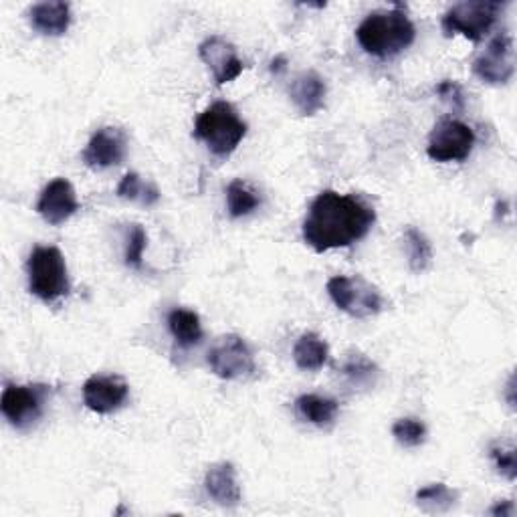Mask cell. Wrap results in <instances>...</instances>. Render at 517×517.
I'll use <instances>...</instances> for the list:
<instances>
[{"mask_svg": "<svg viewBox=\"0 0 517 517\" xmlns=\"http://www.w3.org/2000/svg\"><path fill=\"white\" fill-rule=\"evenodd\" d=\"M374 223L376 213L362 198L324 190L309 206L303 221V241L316 253L344 249L364 239Z\"/></svg>", "mask_w": 517, "mask_h": 517, "instance_id": "cell-1", "label": "cell"}, {"mask_svg": "<svg viewBox=\"0 0 517 517\" xmlns=\"http://www.w3.org/2000/svg\"><path fill=\"white\" fill-rule=\"evenodd\" d=\"M417 29L402 7L370 13L356 29L360 47L378 59H392L415 43Z\"/></svg>", "mask_w": 517, "mask_h": 517, "instance_id": "cell-2", "label": "cell"}, {"mask_svg": "<svg viewBox=\"0 0 517 517\" xmlns=\"http://www.w3.org/2000/svg\"><path fill=\"white\" fill-rule=\"evenodd\" d=\"M247 136V124L229 101H215L194 124V138L204 142L215 156L227 158Z\"/></svg>", "mask_w": 517, "mask_h": 517, "instance_id": "cell-3", "label": "cell"}, {"mask_svg": "<svg viewBox=\"0 0 517 517\" xmlns=\"http://www.w3.org/2000/svg\"><path fill=\"white\" fill-rule=\"evenodd\" d=\"M29 291L45 303H55L71 289L63 253L57 247H35L27 261Z\"/></svg>", "mask_w": 517, "mask_h": 517, "instance_id": "cell-4", "label": "cell"}, {"mask_svg": "<svg viewBox=\"0 0 517 517\" xmlns=\"http://www.w3.org/2000/svg\"><path fill=\"white\" fill-rule=\"evenodd\" d=\"M503 9L505 3H497V0H467V3H457L443 15V33L447 37L463 35L465 39L479 43L483 37L489 35Z\"/></svg>", "mask_w": 517, "mask_h": 517, "instance_id": "cell-5", "label": "cell"}, {"mask_svg": "<svg viewBox=\"0 0 517 517\" xmlns=\"http://www.w3.org/2000/svg\"><path fill=\"white\" fill-rule=\"evenodd\" d=\"M49 394L51 390L45 384H7L0 410L15 429H29L43 417Z\"/></svg>", "mask_w": 517, "mask_h": 517, "instance_id": "cell-6", "label": "cell"}, {"mask_svg": "<svg viewBox=\"0 0 517 517\" xmlns=\"http://www.w3.org/2000/svg\"><path fill=\"white\" fill-rule=\"evenodd\" d=\"M328 293L338 309L352 318H370L382 312V295L362 277L336 275L328 281Z\"/></svg>", "mask_w": 517, "mask_h": 517, "instance_id": "cell-7", "label": "cell"}, {"mask_svg": "<svg viewBox=\"0 0 517 517\" xmlns=\"http://www.w3.org/2000/svg\"><path fill=\"white\" fill-rule=\"evenodd\" d=\"M211 370L223 380H243L257 370L251 346L237 334L221 338L206 356Z\"/></svg>", "mask_w": 517, "mask_h": 517, "instance_id": "cell-8", "label": "cell"}, {"mask_svg": "<svg viewBox=\"0 0 517 517\" xmlns=\"http://www.w3.org/2000/svg\"><path fill=\"white\" fill-rule=\"evenodd\" d=\"M473 146V130L459 120L445 118L433 128L427 154L435 162H465L471 156Z\"/></svg>", "mask_w": 517, "mask_h": 517, "instance_id": "cell-9", "label": "cell"}, {"mask_svg": "<svg viewBox=\"0 0 517 517\" xmlns=\"http://www.w3.org/2000/svg\"><path fill=\"white\" fill-rule=\"evenodd\" d=\"M473 73L487 85L509 83L515 73V49L511 35L499 33L493 37L487 49L473 61Z\"/></svg>", "mask_w": 517, "mask_h": 517, "instance_id": "cell-10", "label": "cell"}, {"mask_svg": "<svg viewBox=\"0 0 517 517\" xmlns=\"http://www.w3.org/2000/svg\"><path fill=\"white\" fill-rule=\"evenodd\" d=\"M128 150V136L124 130L106 126L99 128L83 150V162L93 170H103L122 164Z\"/></svg>", "mask_w": 517, "mask_h": 517, "instance_id": "cell-11", "label": "cell"}, {"mask_svg": "<svg viewBox=\"0 0 517 517\" xmlns=\"http://www.w3.org/2000/svg\"><path fill=\"white\" fill-rule=\"evenodd\" d=\"M198 55H200L202 63L211 69L217 85L235 81L245 69L243 61L237 55L235 45L219 35L204 39L198 45Z\"/></svg>", "mask_w": 517, "mask_h": 517, "instance_id": "cell-12", "label": "cell"}, {"mask_svg": "<svg viewBox=\"0 0 517 517\" xmlns=\"http://www.w3.org/2000/svg\"><path fill=\"white\" fill-rule=\"evenodd\" d=\"M130 394V386L122 376H91L83 384V402L97 415H110L118 410Z\"/></svg>", "mask_w": 517, "mask_h": 517, "instance_id": "cell-13", "label": "cell"}, {"mask_svg": "<svg viewBox=\"0 0 517 517\" xmlns=\"http://www.w3.org/2000/svg\"><path fill=\"white\" fill-rule=\"evenodd\" d=\"M79 211V202L75 196V188L65 178H55L49 182L37 202V213L45 223L59 227L67 223Z\"/></svg>", "mask_w": 517, "mask_h": 517, "instance_id": "cell-14", "label": "cell"}, {"mask_svg": "<svg viewBox=\"0 0 517 517\" xmlns=\"http://www.w3.org/2000/svg\"><path fill=\"white\" fill-rule=\"evenodd\" d=\"M326 81L316 71H305L291 83L289 95L301 116H316L326 103Z\"/></svg>", "mask_w": 517, "mask_h": 517, "instance_id": "cell-15", "label": "cell"}, {"mask_svg": "<svg viewBox=\"0 0 517 517\" xmlns=\"http://www.w3.org/2000/svg\"><path fill=\"white\" fill-rule=\"evenodd\" d=\"M204 489L209 497L223 505V507H235L241 503V487L237 481V471L231 463H215L209 467L204 475Z\"/></svg>", "mask_w": 517, "mask_h": 517, "instance_id": "cell-16", "label": "cell"}, {"mask_svg": "<svg viewBox=\"0 0 517 517\" xmlns=\"http://www.w3.org/2000/svg\"><path fill=\"white\" fill-rule=\"evenodd\" d=\"M31 25L41 35L49 37H61L67 33L71 25V7L69 3H39L31 9Z\"/></svg>", "mask_w": 517, "mask_h": 517, "instance_id": "cell-17", "label": "cell"}, {"mask_svg": "<svg viewBox=\"0 0 517 517\" xmlns=\"http://www.w3.org/2000/svg\"><path fill=\"white\" fill-rule=\"evenodd\" d=\"M295 408L301 419L318 427L332 425L340 412V404L334 398L320 396V394H301L295 400Z\"/></svg>", "mask_w": 517, "mask_h": 517, "instance_id": "cell-18", "label": "cell"}, {"mask_svg": "<svg viewBox=\"0 0 517 517\" xmlns=\"http://www.w3.org/2000/svg\"><path fill=\"white\" fill-rule=\"evenodd\" d=\"M328 356H330L328 344L318 334H312V332L303 334L293 348V360L297 368L307 372H316L324 368V364L328 362Z\"/></svg>", "mask_w": 517, "mask_h": 517, "instance_id": "cell-19", "label": "cell"}, {"mask_svg": "<svg viewBox=\"0 0 517 517\" xmlns=\"http://www.w3.org/2000/svg\"><path fill=\"white\" fill-rule=\"evenodd\" d=\"M168 330L178 346L192 348L202 340V324L192 309L176 307L168 314Z\"/></svg>", "mask_w": 517, "mask_h": 517, "instance_id": "cell-20", "label": "cell"}, {"mask_svg": "<svg viewBox=\"0 0 517 517\" xmlns=\"http://www.w3.org/2000/svg\"><path fill=\"white\" fill-rule=\"evenodd\" d=\"M261 204L259 194L247 186L243 180H235L229 184L227 188V206H229V215L233 219H241L251 215L257 206Z\"/></svg>", "mask_w": 517, "mask_h": 517, "instance_id": "cell-21", "label": "cell"}, {"mask_svg": "<svg viewBox=\"0 0 517 517\" xmlns=\"http://www.w3.org/2000/svg\"><path fill=\"white\" fill-rule=\"evenodd\" d=\"M118 196L144 206H154L160 200V190L152 182H144L136 172H130L118 184Z\"/></svg>", "mask_w": 517, "mask_h": 517, "instance_id": "cell-22", "label": "cell"}, {"mask_svg": "<svg viewBox=\"0 0 517 517\" xmlns=\"http://www.w3.org/2000/svg\"><path fill=\"white\" fill-rule=\"evenodd\" d=\"M408 247V265L415 273H423L433 261V247L429 239L415 227H408L404 233Z\"/></svg>", "mask_w": 517, "mask_h": 517, "instance_id": "cell-23", "label": "cell"}, {"mask_svg": "<svg viewBox=\"0 0 517 517\" xmlns=\"http://www.w3.org/2000/svg\"><path fill=\"white\" fill-rule=\"evenodd\" d=\"M344 378L356 386V388H370L376 384L378 378V368L372 360H368L364 354H354L350 356L344 366H342Z\"/></svg>", "mask_w": 517, "mask_h": 517, "instance_id": "cell-24", "label": "cell"}, {"mask_svg": "<svg viewBox=\"0 0 517 517\" xmlns=\"http://www.w3.org/2000/svg\"><path fill=\"white\" fill-rule=\"evenodd\" d=\"M457 497H459V493L449 489L445 483H433V485H427L417 491V503L425 511H431V513H441V511L451 509L455 505Z\"/></svg>", "mask_w": 517, "mask_h": 517, "instance_id": "cell-25", "label": "cell"}, {"mask_svg": "<svg viewBox=\"0 0 517 517\" xmlns=\"http://www.w3.org/2000/svg\"><path fill=\"white\" fill-rule=\"evenodd\" d=\"M392 435L402 447H421L427 441V427L417 419H398L392 425Z\"/></svg>", "mask_w": 517, "mask_h": 517, "instance_id": "cell-26", "label": "cell"}, {"mask_svg": "<svg viewBox=\"0 0 517 517\" xmlns=\"http://www.w3.org/2000/svg\"><path fill=\"white\" fill-rule=\"evenodd\" d=\"M146 245H148V235L146 231L140 227V225H134L130 235H128V241H126V265L130 269H142V263H144V251H146Z\"/></svg>", "mask_w": 517, "mask_h": 517, "instance_id": "cell-27", "label": "cell"}, {"mask_svg": "<svg viewBox=\"0 0 517 517\" xmlns=\"http://www.w3.org/2000/svg\"><path fill=\"white\" fill-rule=\"evenodd\" d=\"M491 457L495 459V467L501 475H505L509 481L515 479L517 475V461H515V449L509 447L505 449L503 445L501 447H493L491 449Z\"/></svg>", "mask_w": 517, "mask_h": 517, "instance_id": "cell-28", "label": "cell"}, {"mask_svg": "<svg viewBox=\"0 0 517 517\" xmlns=\"http://www.w3.org/2000/svg\"><path fill=\"white\" fill-rule=\"evenodd\" d=\"M439 95L447 101H453V106L457 110H463V91L461 87L455 83V81H443L439 87H437Z\"/></svg>", "mask_w": 517, "mask_h": 517, "instance_id": "cell-29", "label": "cell"}, {"mask_svg": "<svg viewBox=\"0 0 517 517\" xmlns=\"http://www.w3.org/2000/svg\"><path fill=\"white\" fill-rule=\"evenodd\" d=\"M489 513H491V515H501V517L511 515V513H513V503H511V501H503V505L499 503V505L491 507V509H489Z\"/></svg>", "mask_w": 517, "mask_h": 517, "instance_id": "cell-30", "label": "cell"}, {"mask_svg": "<svg viewBox=\"0 0 517 517\" xmlns=\"http://www.w3.org/2000/svg\"><path fill=\"white\" fill-rule=\"evenodd\" d=\"M285 69H287V59H285L283 55H279V57H275V59L271 61V73L281 75Z\"/></svg>", "mask_w": 517, "mask_h": 517, "instance_id": "cell-31", "label": "cell"}]
</instances>
